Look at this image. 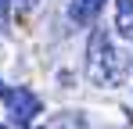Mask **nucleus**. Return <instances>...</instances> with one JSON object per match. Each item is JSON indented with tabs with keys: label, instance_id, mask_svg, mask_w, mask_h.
Segmentation results:
<instances>
[{
	"label": "nucleus",
	"instance_id": "obj_1",
	"mask_svg": "<svg viewBox=\"0 0 133 129\" xmlns=\"http://www.w3.org/2000/svg\"><path fill=\"white\" fill-rule=\"evenodd\" d=\"M126 72H130L126 54L115 47L108 29H94L87 40V79L101 90H111V86H122Z\"/></svg>",
	"mask_w": 133,
	"mask_h": 129
},
{
	"label": "nucleus",
	"instance_id": "obj_2",
	"mask_svg": "<svg viewBox=\"0 0 133 129\" xmlns=\"http://www.w3.org/2000/svg\"><path fill=\"white\" fill-rule=\"evenodd\" d=\"M0 101L7 104V111H11V118H15L18 129H29L36 122V115L43 111L40 97H36L32 90H25V86H7L4 79H0Z\"/></svg>",
	"mask_w": 133,
	"mask_h": 129
},
{
	"label": "nucleus",
	"instance_id": "obj_3",
	"mask_svg": "<svg viewBox=\"0 0 133 129\" xmlns=\"http://www.w3.org/2000/svg\"><path fill=\"white\" fill-rule=\"evenodd\" d=\"M104 7V0H72V7H68V18L76 22V25H90V22L97 18V11Z\"/></svg>",
	"mask_w": 133,
	"mask_h": 129
},
{
	"label": "nucleus",
	"instance_id": "obj_4",
	"mask_svg": "<svg viewBox=\"0 0 133 129\" xmlns=\"http://www.w3.org/2000/svg\"><path fill=\"white\" fill-rule=\"evenodd\" d=\"M115 29L133 40V0H115Z\"/></svg>",
	"mask_w": 133,
	"mask_h": 129
},
{
	"label": "nucleus",
	"instance_id": "obj_5",
	"mask_svg": "<svg viewBox=\"0 0 133 129\" xmlns=\"http://www.w3.org/2000/svg\"><path fill=\"white\" fill-rule=\"evenodd\" d=\"M83 126V115H72V111H65V115H54L47 126H40V129H79Z\"/></svg>",
	"mask_w": 133,
	"mask_h": 129
},
{
	"label": "nucleus",
	"instance_id": "obj_6",
	"mask_svg": "<svg viewBox=\"0 0 133 129\" xmlns=\"http://www.w3.org/2000/svg\"><path fill=\"white\" fill-rule=\"evenodd\" d=\"M7 18H11V0H0V29H7Z\"/></svg>",
	"mask_w": 133,
	"mask_h": 129
},
{
	"label": "nucleus",
	"instance_id": "obj_7",
	"mask_svg": "<svg viewBox=\"0 0 133 129\" xmlns=\"http://www.w3.org/2000/svg\"><path fill=\"white\" fill-rule=\"evenodd\" d=\"M0 129H18V126H0Z\"/></svg>",
	"mask_w": 133,
	"mask_h": 129
},
{
	"label": "nucleus",
	"instance_id": "obj_8",
	"mask_svg": "<svg viewBox=\"0 0 133 129\" xmlns=\"http://www.w3.org/2000/svg\"><path fill=\"white\" fill-rule=\"evenodd\" d=\"M79 129H90V126H87V122H83V126H79Z\"/></svg>",
	"mask_w": 133,
	"mask_h": 129
}]
</instances>
